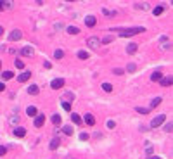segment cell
I'll return each mask as SVG.
<instances>
[{"instance_id": "6da1fadb", "label": "cell", "mask_w": 173, "mask_h": 159, "mask_svg": "<svg viewBox=\"0 0 173 159\" xmlns=\"http://www.w3.org/2000/svg\"><path fill=\"white\" fill-rule=\"evenodd\" d=\"M144 31H145V28H142V26L128 28V30H120V36H123V38H130V36H133V35H139V33H144Z\"/></svg>"}, {"instance_id": "7a4b0ae2", "label": "cell", "mask_w": 173, "mask_h": 159, "mask_svg": "<svg viewBox=\"0 0 173 159\" xmlns=\"http://www.w3.org/2000/svg\"><path fill=\"white\" fill-rule=\"evenodd\" d=\"M164 121H166V116H164V114H159V116H156V118L151 121V128H159V126L163 125Z\"/></svg>"}, {"instance_id": "3957f363", "label": "cell", "mask_w": 173, "mask_h": 159, "mask_svg": "<svg viewBox=\"0 0 173 159\" xmlns=\"http://www.w3.org/2000/svg\"><path fill=\"white\" fill-rule=\"evenodd\" d=\"M87 45H88L90 49L97 50V49H99V47H101V40L97 38V36H90V38L87 40Z\"/></svg>"}, {"instance_id": "277c9868", "label": "cell", "mask_w": 173, "mask_h": 159, "mask_svg": "<svg viewBox=\"0 0 173 159\" xmlns=\"http://www.w3.org/2000/svg\"><path fill=\"white\" fill-rule=\"evenodd\" d=\"M64 83H66V81H64V78H55V80H52L50 87L54 90H59V88H62V87H64Z\"/></svg>"}, {"instance_id": "5b68a950", "label": "cell", "mask_w": 173, "mask_h": 159, "mask_svg": "<svg viewBox=\"0 0 173 159\" xmlns=\"http://www.w3.org/2000/svg\"><path fill=\"white\" fill-rule=\"evenodd\" d=\"M12 7H14L12 0H0V10H9Z\"/></svg>"}, {"instance_id": "8992f818", "label": "cell", "mask_w": 173, "mask_h": 159, "mask_svg": "<svg viewBox=\"0 0 173 159\" xmlns=\"http://www.w3.org/2000/svg\"><path fill=\"white\" fill-rule=\"evenodd\" d=\"M19 54L23 55V57H31V55L35 54V50H33V47H30V45H28V47H23Z\"/></svg>"}, {"instance_id": "52a82bcc", "label": "cell", "mask_w": 173, "mask_h": 159, "mask_svg": "<svg viewBox=\"0 0 173 159\" xmlns=\"http://www.w3.org/2000/svg\"><path fill=\"white\" fill-rule=\"evenodd\" d=\"M30 78H31V71H24V73H21L19 76H18V81L19 83H26Z\"/></svg>"}, {"instance_id": "ba28073f", "label": "cell", "mask_w": 173, "mask_h": 159, "mask_svg": "<svg viewBox=\"0 0 173 159\" xmlns=\"http://www.w3.org/2000/svg\"><path fill=\"white\" fill-rule=\"evenodd\" d=\"M9 38H10V42H18V40L23 38V31H21V30H14L12 33H10Z\"/></svg>"}, {"instance_id": "9c48e42d", "label": "cell", "mask_w": 173, "mask_h": 159, "mask_svg": "<svg viewBox=\"0 0 173 159\" xmlns=\"http://www.w3.org/2000/svg\"><path fill=\"white\" fill-rule=\"evenodd\" d=\"M43 123H45V114H36L35 116V126L40 128V126H43Z\"/></svg>"}, {"instance_id": "30bf717a", "label": "cell", "mask_w": 173, "mask_h": 159, "mask_svg": "<svg viewBox=\"0 0 173 159\" xmlns=\"http://www.w3.org/2000/svg\"><path fill=\"white\" fill-rule=\"evenodd\" d=\"M85 24H87V28H93V26L97 24L95 16H87V18H85Z\"/></svg>"}, {"instance_id": "8fae6325", "label": "cell", "mask_w": 173, "mask_h": 159, "mask_svg": "<svg viewBox=\"0 0 173 159\" xmlns=\"http://www.w3.org/2000/svg\"><path fill=\"white\" fill-rule=\"evenodd\" d=\"M14 135L19 137V139H23V137L26 135V128H23V126H16V128H14Z\"/></svg>"}, {"instance_id": "7c38bea8", "label": "cell", "mask_w": 173, "mask_h": 159, "mask_svg": "<svg viewBox=\"0 0 173 159\" xmlns=\"http://www.w3.org/2000/svg\"><path fill=\"white\" fill-rule=\"evenodd\" d=\"M172 81H173V78H172V74H170V76H164V78L159 80V85H163V87H170Z\"/></svg>"}, {"instance_id": "4fadbf2b", "label": "cell", "mask_w": 173, "mask_h": 159, "mask_svg": "<svg viewBox=\"0 0 173 159\" xmlns=\"http://www.w3.org/2000/svg\"><path fill=\"white\" fill-rule=\"evenodd\" d=\"M83 123H87L88 126H93V125H95V118H93L92 114H85V118H83Z\"/></svg>"}, {"instance_id": "5bb4252c", "label": "cell", "mask_w": 173, "mask_h": 159, "mask_svg": "<svg viewBox=\"0 0 173 159\" xmlns=\"http://www.w3.org/2000/svg\"><path fill=\"white\" fill-rule=\"evenodd\" d=\"M26 114H28V116H30V118H35V116H36V114H38V109H36V107H35V106H30V107H28V109H26Z\"/></svg>"}, {"instance_id": "9a60e30c", "label": "cell", "mask_w": 173, "mask_h": 159, "mask_svg": "<svg viewBox=\"0 0 173 159\" xmlns=\"http://www.w3.org/2000/svg\"><path fill=\"white\" fill-rule=\"evenodd\" d=\"M161 78H163V74H161V71L159 69H156L153 74H151V81H159Z\"/></svg>"}, {"instance_id": "2e32d148", "label": "cell", "mask_w": 173, "mask_h": 159, "mask_svg": "<svg viewBox=\"0 0 173 159\" xmlns=\"http://www.w3.org/2000/svg\"><path fill=\"white\" fill-rule=\"evenodd\" d=\"M137 47H139V45H137L135 42H132V43H128V47H126V52H128V54H135V52H137Z\"/></svg>"}, {"instance_id": "e0dca14e", "label": "cell", "mask_w": 173, "mask_h": 159, "mask_svg": "<svg viewBox=\"0 0 173 159\" xmlns=\"http://www.w3.org/2000/svg\"><path fill=\"white\" fill-rule=\"evenodd\" d=\"M38 92H40V88H38L36 85H30V87H28V93H30V95H38Z\"/></svg>"}, {"instance_id": "ac0fdd59", "label": "cell", "mask_w": 173, "mask_h": 159, "mask_svg": "<svg viewBox=\"0 0 173 159\" xmlns=\"http://www.w3.org/2000/svg\"><path fill=\"white\" fill-rule=\"evenodd\" d=\"M71 121L74 123V125H83V119L80 118L76 112H73V114H71Z\"/></svg>"}, {"instance_id": "d6986e66", "label": "cell", "mask_w": 173, "mask_h": 159, "mask_svg": "<svg viewBox=\"0 0 173 159\" xmlns=\"http://www.w3.org/2000/svg\"><path fill=\"white\" fill-rule=\"evenodd\" d=\"M59 145H61V140H59V139H52V140H50V145H49V147H50V150H55L57 147H59Z\"/></svg>"}, {"instance_id": "ffe728a7", "label": "cell", "mask_w": 173, "mask_h": 159, "mask_svg": "<svg viewBox=\"0 0 173 159\" xmlns=\"http://www.w3.org/2000/svg\"><path fill=\"white\" fill-rule=\"evenodd\" d=\"M66 31H68V33H69V35H78V33H80V28H76V26H68V28H66Z\"/></svg>"}, {"instance_id": "44dd1931", "label": "cell", "mask_w": 173, "mask_h": 159, "mask_svg": "<svg viewBox=\"0 0 173 159\" xmlns=\"http://www.w3.org/2000/svg\"><path fill=\"white\" fill-rule=\"evenodd\" d=\"M163 12H164V7H163V5H158V7H154V9H153V14H154V16H161Z\"/></svg>"}, {"instance_id": "7402d4cb", "label": "cell", "mask_w": 173, "mask_h": 159, "mask_svg": "<svg viewBox=\"0 0 173 159\" xmlns=\"http://www.w3.org/2000/svg\"><path fill=\"white\" fill-rule=\"evenodd\" d=\"M76 55H78V59H82V61H85V59H88V57H90L87 50H80V52H78Z\"/></svg>"}, {"instance_id": "603a6c76", "label": "cell", "mask_w": 173, "mask_h": 159, "mask_svg": "<svg viewBox=\"0 0 173 159\" xmlns=\"http://www.w3.org/2000/svg\"><path fill=\"white\" fill-rule=\"evenodd\" d=\"M135 9H142V10H147V9H149V4H147V2H142V4H135Z\"/></svg>"}, {"instance_id": "cb8c5ba5", "label": "cell", "mask_w": 173, "mask_h": 159, "mask_svg": "<svg viewBox=\"0 0 173 159\" xmlns=\"http://www.w3.org/2000/svg\"><path fill=\"white\" fill-rule=\"evenodd\" d=\"M62 57H64V52H62L61 49H57L54 52V59H62Z\"/></svg>"}, {"instance_id": "d4e9b609", "label": "cell", "mask_w": 173, "mask_h": 159, "mask_svg": "<svg viewBox=\"0 0 173 159\" xmlns=\"http://www.w3.org/2000/svg\"><path fill=\"white\" fill-rule=\"evenodd\" d=\"M52 123H54V125H61L62 123L61 116H59V114H54V116H52Z\"/></svg>"}, {"instance_id": "484cf974", "label": "cell", "mask_w": 173, "mask_h": 159, "mask_svg": "<svg viewBox=\"0 0 173 159\" xmlns=\"http://www.w3.org/2000/svg\"><path fill=\"white\" fill-rule=\"evenodd\" d=\"M2 76H4V80H10V78H14V73L12 71H4Z\"/></svg>"}, {"instance_id": "4316f807", "label": "cell", "mask_w": 173, "mask_h": 159, "mask_svg": "<svg viewBox=\"0 0 173 159\" xmlns=\"http://www.w3.org/2000/svg\"><path fill=\"white\" fill-rule=\"evenodd\" d=\"M14 66H16L18 69H23V68H24V62H23L21 59H16L14 61Z\"/></svg>"}, {"instance_id": "83f0119b", "label": "cell", "mask_w": 173, "mask_h": 159, "mask_svg": "<svg viewBox=\"0 0 173 159\" xmlns=\"http://www.w3.org/2000/svg\"><path fill=\"white\" fill-rule=\"evenodd\" d=\"M102 90L104 92H112V85L111 83H102Z\"/></svg>"}, {"instance_id": "f1b7e54d", "label": "cell", "mask_w": 173, "mask_h": 159, "mask_svg": "<svg viewBox=\"0 0 173 159\" xmlns=\"http://www.w3.org/2000/svg\"><path fill=\"white\" fill-rule=\"evenodd\" d=\"M161 104V97H156V99L151 100V107H156V106H159Z\"/></svg>"}, {"instance_id": "f546056e", "label": "cell", "mask_w": 173, "mask_h": 159, "mask_svg": "<svg viewBox=\"0 0 173 159\" xmlns=\"http://www.w3.org/2000/svg\"><path fill=\"white\" fill-rule=\"evenodd\" d=\"M62 133H66V135H73V126H62Z\"/></svg>"}, {"instance_id": "4dcf8cb0", "label": "cell", "mask_w": 173, "mask_h": 159, "mask_svg": "<svg viewBox=\"0 0 173 159\" xmlns=\"http://www.w3.org/2000/svg\"><path fill=\"white\" fill-rule=\"evenodd\" d=\"M135 111H137L139 114H147V112H149V111H151V109H147V107H137V109H135Z\"/></svg>"}, {"instance_id": "1f68e13d", "label": "cell", "mask_w": 173, "mask_h": 159, "mask_svg": "<svg viewBox=\"0 0 173 159\" xmlns=\"http://www.w3.org/2000/svg\"><path fill=\"white\" fill-rule=\"evenodd\" d=\"M126 71H128V73H135V71H137V66H135V64H128V66H126Z\"/></svg>"}, {"instance_id": "d6a6232c", "label": "cell", "mask_w": 173, "mask_h": 159, "mask_svg": "<svg viewBox=\"0 0 173 159\" xmlns=\"http://www.w3.org/2000/svg\"><path fill=\"white\" fill-rule=\"evenodd\" d=\"M164 50H168V49H172V42H168V40H164L163 42V45H161Z\"/></svg>"}, {"instance_id": "836d02e7", "label": "cell", "mask_w": 173, "mask_h": 159, "mask_svg": "<svg viewBox=\"0 0 173 159\" xmlns=\"http://www.w3.org/2000/svg\"><path fill=\"white\" fill-rule=\"evenodd\" d=\"M172 130H173V126H172V121H170V123H166V126H164V131H166V133H172Z\"/></svg>"}, {"instance_id": "e575fe53", "label": "cell", "mask_w": 173, "mask_h": 159, "mask_svg": "<svg viewBox=\"0 0 173 159\" xmlns=\"http://www.w3.org/2000/svg\"><path fill=\"white\" fill-rule=\"evenodd\" d=\"M62 109L64 111H71V104H69V102H62Z\"/></svg>"}, {"instance_id": "d590c367", "label": "cell", "mask_w": 173, "mask_h": 159, "mask_svg": "<svg viewBox=\"0 0 173 159\" xmlns=\"http://www.w3.org/2000/svg\"><path fill=\"white\" fill-rule=\"evenodd\" d=\"M106 125H107V128H109V130H112V128H114V125H116V123H114L112 119H107V123H106Z\"/></svg>"}, {"instance_id": "8d00e7d4", "label": "cell", "mask_w": 173, "mask_h": 159, "mask_svg": "<svg viewBox=\"0 0 173 159\" xmlns=\"http://www.w3.org/2000/svg\"><path fill=\"white\" fill-rule=\"evenodd\" d=\"M10 123H12V125H18V123H19V116H12V118H10Z\"/></svg>"}, {"instance_id": "74e56055", "label": "cell", "mask_w": 173, "mask_h": 159, "mask_svg": "<svg viewBox=\"0 0 173 159\" xmlns=\"http://www.w3.org/2000/svg\"><path fill=\"white\" fill-rule=\"evenodd\" d=\"M112 73H114V74H123L125 71H123V69H120V68H114V69H112Z\"/></svg>"}, {"instance_id": "f35d334b", "label": "cell", "mask_w": 173, "mask_h": 159, "mask_svg": "<svg viewBox=\"0 0 173 159\" xmlns=\"http://www.w3.org/2000/svg\"><path fill=\"white\" fill-rule=\"evenodd\" d=\"M88 139H90L88 133H82V135H80V140H88Z\"/></svg>"}, {"instance_id": "ab89813d", "label": "cell", "mask_w": 173, "mask_h": 159, "mask_svg": "<svg viewBox=\"0 0 173 159\" xmlns=\"http://www.w3.org/2000/svg\"><path fill=\"white\" fill-rule=\"evenodd\" d=\"M5 152H7V147L5 145H0V156H4Z\"/></svg>"}, {"instance_id": "60d3db41", "label": "cell", "mask_w": 173, "mask_h": 159, "mask_svg": "<svg viewBox=\"0 0 173 159\" xmlns=\"http://www.w3.org/2000/svg\"><path fill=\"white\" fill-rule=\"evenodd\" d=\"M64 97H66V99H69V100H73V99H74V93H71V92H68V93H66Z\"/></svg>"}, {"instance_id": "b9f144b4", "label": "cell", "mask_w": 173, "mask_h": 159, "mask_svg": "<svg viewBox=\"0 0 173 159\" xmlns=\"http://www.w3.org/2000/svg\"><path fill=\"white\" fill-rule=\"evenodd\" d=\"M54 28H55V30L59 31V30H62V28H64V26H62L61 23H55V24H54Z\"/></svg>"}, {"instance_id": "7bdbcfd3", "label": "cell", "mask_w": 173, "mask_h": 159, "mask_svg": "<svg viewBox=\"0 0 173 159\" xmlns=\"http://www.w3.org/2000/svg\"><path fill=\"white\" fill-rule=\"evenodd\" d=\"M101 43H106V45H107V43H111V38H109V36H107V38H104V40H102Z\"/></svg>"}, {"instance_id": "ee69618b", "label": "cell", "mask_w": 173, "mask_h": 159, "mask_svg": "<svg viewBox=\"0 0 173 159\" xmlns=\"http://www.w3.org/2000/svg\"><path fill=\"white\" fill-rule=\"evenodd\" d=\"M43 66H45L47 69H50V68H52V64H50V62H49V61H45V64H43Z\"/></svg>"}, {"instance_id": "f6af8a7d", "label": "cell", "mask_w": 173, "mask_h": 159, "mask_svg": "<svg viewBox=\"0 0 173 159\" xmlns=\"http://www.w3.org/2000/svg\"><path fill=\"white\" fill-rule=\"evenodd\" d=\"M153 152H154V150L151 149V147H147V150H145V154H147V156H151V154H153Z\"/></svg>"}, {"instance_id": "bcb514c9", "label": "cell", "mask_w": 173, "mask_h": 159, "mask_svg": "<svg viewBox=\"0 0 173 159\" xmlns=\"http://www.w3.org/2000/svg\"><path fill=\"white\" fill-rule=\"evenodd\" d=\"M4 90H5V85H4V83H0V92H4Z\"/></svg>"}, {"instance_id": "7dc6e473", "label": "cell", "mask_w": 173, "mask_h": 159, "mask_svg": "<svg viewBox=\"0 0 173 159\" xmlns=\"http://www.w3.org/2000/svg\"><path fill=\"white\" fill-rule=\"evenodd\" d=\"M147 159H159V158H158V156H153V154H151V156H149Z\"/></svg>"}, {"instance_id": "c3c4849f", "label": "cell", "mask_w": 173, "mask_h": 159, "mask_svg": "<svg viewBox=\"0 0 173 159\" xmlns=\"http://www.w3.org/2000/svg\"><path fill=\"white\" fill-rule=\"evenodd\" d=\"M4 35V26H0V36Z\"/></svg>"}, {"instance_id": "681fc988", "label": "cell", "mask_w": 173, "mask_h": 159, "mask_svg": "<svg viewBox=\"0 0 173 159\" xmlns=\"http://www.w3.org/2000/svg\"><path fill=\"white\" fill-rule=\"evenodd\" d=\"M36 4H43V0H36Z\"/></svg>"}, {"instance_id": "f907efd6", "label": "cell", "mask_w": 173, "mask_h": 159, "mask_svg": "<svg viewBox=\"0 0 173 159\" xmlns=\"http://www.w3.org/2000/svg\"><path fill=\"white\" fill-rule=\"evenodd\" d=\"M66 2H74V0H66Z\"/></svg>"}, {"instance_id": "816d5d0a", "label": "cell", "mask_w": 173, "mask_h": 159, "mask_svg": "<svg viewBox=\"0 0 173 159\" xmlns=\"http://www.w3.org/2000/svg\"><path fill=\"white\" fill-rule=\"evenodd\" d=\"M0 69H2V62H0Z\"/></svg>"}]
</instances>
